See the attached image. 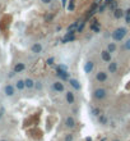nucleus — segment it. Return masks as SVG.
Instances as JSON below:
<instances>
[{"label":"nucleus","mask_w":130,"mask_h":141,"mask_svg":"<svg viewBox=\"0 0 130 141\" xmlns=\"http://www.w3.org/2000/svg\"><path fill=\"white\" fill-rule=\"evenodd\" d=\"M64 99H65L66 104L73 105L74 103H75V94H74V91H71V90H66L64 92Z\"/></svg>","instance_id":"nucleus-7"},{"label":"nucleus","mask_w":130,"mask_h":141,"mask_svg":"<svg viewBox=\"0 0 130 141\" xmlns=\"http://www.w3.org/2000/svg\"><path fill=\"white\" fill-rule=\"evenodd\" d=\"M85 141H92V138H91V137H87V138H85Z\"/></svg>","instance_id":"nucleus-27"},{"label":"nucleus","mask_w":130,"mask_h":141,"mask_svg":"<svg viewBox=\"0 0 130 141\" xmlns=\"http://www.w3.org/2000/svg\"><path fill=\"white\" fill-rule=\"evenodd\" d=\"M0 141H8V140H0Z\"/></svg>","instance_id":"nucleus-28"},{"label":"nucleus","mask_w":130,"mask_h":141,"mask_svg":"<svg viewBox=\"0 0 130 141\" xmlns=\"http://www.w3.org/2000/svg\"><path fill=\"white\" fill-rule=\"evenodd\" d=\"M95 79H96L97 82H100V84L106 82L107 79H108V72H107V71H103V69L97 71V73H96V76H95Z\"/></svg>","instance_id":"nucleus-5"},{"label":"nucleus","mask_w":130,"mask_h":141,"mask_svg":"<svg viewBox=\"0 0 130 141\" xmlns=\"http://www.w3.org/2000/svg\"><path fill=\"white\" fill-rule=\"evenodd\" d=\"M24 69H26V64H24L23 62H18V63H15L14 67H13V72H14V73H21V72H23Z\"/></svg>","instance_id":"nucleus-13"},{"label":"nucleus","mask_w":130,"mask_h":141,"mask_svg":"<svg viewBox=\"0 0 130 141\" xmlns=\"http://www.w3.org/2000/svg\"><path fill=\"white\" fill-rule=\"evenodd\" d=\"M114 15H115V18H117V19L124 18V17H125V10L121 9V8H117V9L114 10Z\"/></svg>","instance_id":"nucleus-18"},{"label":"nucleus","mask_w":130,"mask_h":141,"mask_svg":"<svg viewBox=\"0 0 130 141\" xmlns=\"http://www.w3.org/2000/svg\"><path fill=\"white\" fill-rule=\"evenodd\" d=\"M111 141H121L120 138H114V140H111Z\"/></svg>","instance_id":"nucleus-26"},{"label":"nucleus","mask_w":130,"mask_h":141,"mask_svg":"<svg viewBox=\"0 0 130 141\" xmlns=\"http://www.w3.org/2000/svg\"><path fill=\"white\" fill-rule=\"evenodd\" d=\"M64 141H74V133H66L64 137Z\"/></svg>","instance_id":"nucleus-22"},{"label":"nucleus","mask_w":130,"mask_h":141,"mask_svg":"<svg viewBox=\"0 0 130 141\" xmlns=\"http://www.w3.org/2000/svg\"><path fill=\"white\" fill-rule=\"evenodd\" d=\"M3 118V110H0V119Z\"/></svg>","instance_id":"nucleus-25"},{"label":"nucleus","mask_w":130,"mask_h":141,"mask_svg":"<svg viewBox=\"0 0 130 141\" xmlns=\"http://www.w3.org/2000/svg\"><path fill=\"white\" fill-rule=\"evenodd\" d=\"M14 86H15L17 91H23V90H26L24 79H23V78H19V79H17V81L14 82Z\"/></svg>","instance_id":"nucleus-14"},{"label":"nucleus","mask_w":130,"mask_h":141,"mask_svg":"<svg viewBox=\"0 0 130 141\" xmlns=\"http://www.w3.org/2000/svg\"><path fill=\"white\" fill-rule=\"evenodd\" d=\"M92 114H93L95 117H98V115L101 114V112H100V109H97V108H92Z\"/></svg>","instance_id":"nucleus-23"},{"label":"nucleus","mask_w":130,"mask_h":141,"mask_svg":"<svg viewBox=\"0 0 130 141\" xmlns=\"http://www.w3.org/2000/svg\"><path fill=\"white\" fill-rule=\"evenodd\" d=\"M106 49H107L111 54H114V53H116V51H117V44H116L115 41H111V43H108V44H107Z\"/></svg>","instance_id":"nucleus-16"},{"label":"nucleus","mask_w":130,"mask_h":141,"mask_svg":"<svg viewBox=\"0 0 130 141\" xmlns=\"http://www.w3.org/2000/svg\"><path fill=\"white\" fill-rule=\"evenodd\" d=\"M101 59H102V62H105V63H110L111 60H112V54H111L107 49H103L102 51H101Z\"/></svg>","instance_id":"nucleus-10"},{"label":"nucleus","mask_w":130,"mask_h":141,"mask_svg":"<svg viewBox=\"0 0 130 141\" xmlns=\"http://www.w3.org/2000/svg\"><path fill=\"white\" fill-rule=\"evenodd\" d=\"M44 51V45L41 43H33L32 46H31V53L34 54V55H38Z\"/></svg>","instance_id":"nucleus-9"},{"label":"nucleus","mask_w":130,"mask_h":141,"mask_svg":"<svg viewBox=\"0 0 130 141\" xmlns=\"http://www.w3.org/2000/svg\"><path fill=\"white\" fill-rule=\"evenodd\" d=\"M127 35H129V28L125 26H120L112 31L111 37H112V41H115V43H122L127 37Z\"/></svg>","instance_id":"nucleus-1"},{"label":"nucleus","mask_w":130,"mask_h":141,"mask_svg":"<svg viewBox=\"0 0 130 141\" xmlns=\"http://www.w3.org/2000/svg\"><path fill=\"white\" fill-rule=\"evenodd\" d=\"M24 85H26V90H33L34 89V79L32 77L24 78Z\"/></svg>","instance_id":"nucleus-15"},{"label":"nucleus","mask_w":130,"mask_h":141,"mask_svg":"<svg viewBox=\"0 0 130 141\" xmlns=\"http://www.w3.org/2000/svg\"><path fill=\"white\" fill-rule=\"evenodd\" d=\"M3 91H4V95H5L7 97H13V96L15 95V92H17V89H15V86H14L13 84H7V85L4 86Z\"/></svg>","instance_id":"nucleus-6"},{"label":"nucleus","mask_w":130,"mask_h":141,"mask_svg":"<svg viewBox=\"0 0 130 141\" xmlns=\"http://www.w3.org/2000/svg\"><path fill=\"white\" fill-rule=\"evenodd\" d=\"M122 50L124 51H130V37H126L122 41Z\"/></svg>","instance_id":"nucleus-19"},{"label":"nucleus","mask_w":130,"mask_h":141,"mask_svg":"<svg viewBox=\"0 0 130 141\" xmlns=\"http://www.w3.org/2000/svg\"><path fill=\"white\" fill-rule=\"evenodd\" d=\"M93 69H95V62L93 60H87L85 64H84V72L87 74H89V73H92Z\"/></svg>","instance_id":"nucleus-12"},{"label":"nucleus","mask_w":130,"mask_h":141,"mask_svg":"<svg viewBox=\"0 0 130 141\" xmlns=\"http://www.w3.org/2000/svg\"><path fill=\"white\" fill-rule=\"evenodd\" d=\"M34 89L37 91H42L44 89V82L41 81V79H37V81H34Z\"/></svg>","instance_id":"nucleus-20"},{"label":"nucleus","mask_w":130,"mask_h":141,"mask_svg":"<svg viewBox=\"0 0 130 141\" xmlns=\"http://www.w3.org/2000/svg\"><path fill=\"white\" fill-rule=\"evenodd\" d=\"M64 126H65V128H68V130H73V128H75V126H77V120H75V118H74L73 115H66L65 117V119H64Z\"/></svg>","instance_id":"nucleus-4"},{"label":"nucleus","mask_w":130,"mask_h":141,"mask_svg":"<svg viewBox=\"0 0 130 141\" xmlns=\"http://www.w3.org/2000/svg\"><path fill=\"white\" fill-rule=\"evenodd\" d=\"M119 71V63L116 60H111L110 63H107V72L110 74H115Z\"/></svg>","instance_id":"nucleus-8"},{"label":"nucleus","mask_w":130,"mask_h":141,"mask_svg":"<svg viewBox=\"0 0 130 141\" xmlns=\"http://www.w3.org/2000/svg\"><path fill=\"white\" fill-rule=\"evenodd\" d=\"M40 2H41L44 5H49V4H51V3H52V0H40Z\"/></svg>","instance_id":"nucleus-24"},{"label":"nucleus","mask_w":130,"mask_h":141,"mask_svg":"<svg viewBox=\"0 0 130 141\" xmlns=\"http://www.w3.org/2000/svg\"><path fill=\"white\" fill-rule=\"evenodd\" d=\"M51 89L56 94H63L66 91L65 89V84L63 82V79H54V81L51 82Z\"/></svg>","instance_id":"nucleus-3"},{"label":"nucleus","mask_w":130,"mask_h":141,"mask_svg":"<svg viewBox=\"0 0 130 141\" xmlns=\"http://www.w3.org/2000/svg\"><path fill=\"white\" fill-rule=\"evenodd\" d=\"M108 95V90L106 87H102V86H98L96 87L93 91H92V97H93L95 100H97V102H102V100H105Z\"/></svg>","instance_id":"nucleus-2"},{"label":"nucleus","mask_w":130,"mask_h":141,"mask_svg":"<svg viewBox=\"0 0 130 141\" xmlns=\"http://www.w3.org/2000/svg\"><path fill=\"white\" fill-rule=\"evenodd\" d=\"M91 30L93 31V32H96V33H97V32H100L101 26H100L98 23H92V25H91Z\"/></svg>","instance_id":"nucleus-21"},{"label":"nucleus","mask_w":130,"mask_h":141,"mask_svg":"<svg viewBox=\"0 0 130 141\" xmlns=\"http://www.w3.org/2000/svg\"><path fill=\"white\" fill-rule=\"evenodd\" d=\"M97 118H98V123H100V125H102V126H107V125H108V118H107L106 114H102V113H101Z\"/></svg>","instance_id":"nucleus-17"},{"label":"nucleus","mask_w":130,"mask_h":141,"mask_svg":"<svg viewBox=\"0 0 130 141\" xmlns=\"http://www.w3.org/2000/svg\"><path fill=\"white\" fill-rule=\"evenodd\" d=\"M69 85L75 90V91H79L80 89H82V85H80V82H79V79H77V78H69Z\"/></svg>","instance_id":"nucleus-11"}]
</instances>
